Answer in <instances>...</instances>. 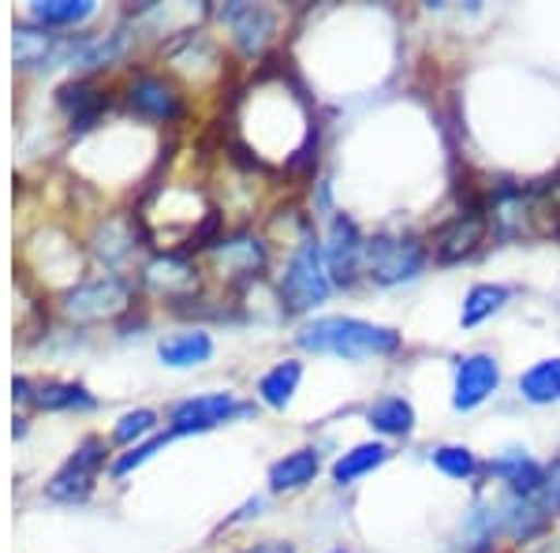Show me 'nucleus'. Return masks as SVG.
I'll return each mask as SVG.
<instances>
[{
	"label": "nucleus",
	"instance_id": "obj_1",
	"mask_svg": "<svg viewBox=\"0 0 560 553\" xmlns=\"http://www.w3.org/2000/svg\"><path fill=\"white\" fill-rule=\"evenodd\" d=\"M295 344L318 356H340V359H385L400 352L404 337L388 325H374L363 319H345V314H329V319H314L295 333Z\"/></svg>",
	"mask_w": 560,
	"mask_h": 553
},
{
	"label": "nucleus",
	"instance_id": "obj_2",
	"mask_svg": "<svg viewBox=\"0 0 560 553\" xmlns=\"http://www.w3.org/2000/svg\"><path fill=\"white\" fill-rule=\"evenodd\" d=\"M255 120H258V128H250V147H255V139L261 147H280V142H284L288 165L306 158V147H300L292 135L280 131V120L284 124L311 120V113H306L303 97L295 94V90H288L284 83H258L255 90H247L236 124H255Z\"/></svg>",
	"mask_w": 560,
	"mask_h": 553
},
{
	"label": "nucleus",
	"instance_id": "obj_3",
	"mask_svg": "<svg viewBox=\"0 0 560 553\" xmlns=\"http://www.w3.org/2000/svg\"><path fill=\"white\" fill-rule=\"evenodd\" d=\"M329 292H332V274H329V262H325V243L318 235H303L300 247L288 258L284 277H280V303H284L288 314H303L325 303Z\"/></svg>",
	"mask_w": 560,
	"mask_h": 553
},
{
	"label": "nucleus",
	"instance_id": "obj_4",
	"mask_svg": "<svg viewBox=\"0 0 560 553\" xmlns=\"http://www.w3.org/2000/svg\"><path fill=\"white\" fill-rule=\"evenodd\" d=\"M427 269V247L415 235H374L363 247V274L374 285H404Z\"/></svg>",
	"mask_w": 560,
	"mask_h": 553
},
{
	"label": "nucleus",
	"instance_id": "obj_5",
	"mask_svg": "<svg viewBox=\"0 0 560 553\" xmlns=\"http://www.w3.org/2000/svg\"><path fill=\"white\" fill-rule=\"evenodd\" d=\"M128 307H131V285L116 274L90 277L65 296V314L79 325L108 322V319H116V314L128 311Z\"/></svg>",
	"mask_w": 560,
	"mask_h": 553
},
{
	"label": "nucleus",
	"instance_id": "obj_6",
	"mask_svg": "<svg viewBox=\"0 0 560 553\" xmlns=\"http://www.w3.org/2000/svg\"><path fill=\"white\" fill-rule=\"evenodd\" d=\"M247 412L250 407L240 404L232 393H206V396H191V401H179L168 412V423H173V434H202Z\"/></svg>",
	"mask_w": 560,
	"mask_h": 553
},
{
	"label": "nucleus",
	"instance_id": "obj_7",
	"mask_svg": "<svg viewBox=\"0 0 560 553\" xmlns=\"http://www.w3.org/2000/svg\"><path fill=\"white\" fill-rule=\"evenodd\" d=\"M105 464V441L102 438H86L83 446H79L75 457L68 460L65 468L52 475L49 483V497L52 502H83L90 494V486H94L97 471Z\"/></svg>",
	"mask_w": 560,
	"mask_h": 553
},
{
	"label": "nucleus",
	"instance_id": "obj_8",
	"mask_svg": "<svg viewBox=\"0 0 560 553\" xmlns=\"http://www.w3.org/2000/svg\"><path fill=\"white\" fill-rule=\"evenodd\" d=\"M501 385V367H497L493 356L486 352H475V356H464L456 362V389H453V407L459 412H471L482 401H490V393H497Z\"/></svg>",
	"mask_w": 560,
	"mask_h": 553
},
{
	"label": "nucleus",
	"instance_id": "obj_9",
	"mask_svg": "<svg viewBox=\"0 0 560 553\" xmlns=\"http://www.w3.org/2000/svg\"><path fill=\"white\" fill-rule=\"evenodd\" d=\"M131 113H139L142 120L153 124H176L184 116V97L179 90L161 76H139L128 90Z\"/></svg>",
	"mask_w": 560,
	"mask_h": 553
},
{
	"label": "nucleus",
	"instance_id": "obj_10",
	"mask_svg": "<svg viewBox=\"0 0 560 553\" xmlns=\"http://www.w3.org/2000/svg\"><path fill=\"white\" fill-rule=\"evenodd\" d=\"M486 229H490V221H486L478 210H467V214H456L453 221H445L433 235V258L438 262H464L471 258L478 247H482L486 240Z\"/></svg>",
	"mask_w": 560,
	"mask_h": 553
},
{
	"label": "nucleus",
	"instance_id": "obj_11",
	"mask_svg": "<svg viewBox=\"0 0 560 553\" xmlns=\"http://www.w3.org/2000/svg\"><path fill=\"white\" fill-rule=\"evenodd\" d=\"M363 247L366 240L359 235L355 221L332 217L329 240H325V262H329L332 285H351L355 274H363Z\"/></svg>",
	"mask_w": 560,
	"mask_h": 553
},
{
	"label": "nucleus",
	"instance_id": "obj_12",
	"mask_svg": "<svg viewBox=\"0 0 560 553\" xmlns=\"http://www.w3.org/2000/svg\"><path fill=\"white\" fill-rule=\"evenodd\" d=\"M210 258L217 262V269H224V277H258L266 269V243L255 235H229V240H213L210 243Z\"/></svg>",
	"mask_w": 560,
	"mask_h": 553
},
{
	"label": "nucleus",
	"instance_id": "obj_13",
	"mask_svg": "<svg viewBox=\"0 0 560 553\" xmlns=\"http://www.w3.org/2000/svg\"><path fill=\"white\" fill-rule=\"evenodd\" d=\"M490 475L509 483L512 494H520V497H541L546 494L549 471L541 468L538 460H530L527 452H504V457L490 460Z\"/></svg>",
	"mask_w": 560,
	"mask_h": 553
},
{
	"label": "nucleus",
	"instance_id": "obj_14",
	"mask_svg": "<svg viewBox=\"0 0 560 553\" xmlns=\"http://www.w3.org/2000/svg\"><path fill=\"white\" fill-rule=\"evenodd\" d=\"M224 23L236 31V42L243 53H261L266 42L273 38V26H277V15L269 8H258V4H232L224 8Z\"/></svg>",
	"mask_w": 560,
	"mask_h": 553
},
{
	"label": "nucleus",
	"instance_id": "obj_15",
	"mask_svg": "<svg viewBox=\"0 0 560 553\" xmlns=\"http://www.w3.org/2000/svg\"><path fill=\"white\" fill-rule=\"evenodd\" d=\"M549 516H553V509L546 505V497H520V494H509V502H504V512H501V523L504 531L512 534V539H535V534L546 528Z\"/></svg>",
	"mask_w": 560,
	"mask_h": 553
},
{
	"label": "nucleus",
	"instance_id": "obj_16",
	"mask_svg": "<svg viewBox=\"0 0 560 553\" xmlns=\"http://www.w3.org/2000/svg\"><path fill=\"white\" fill-rule=\"evenodd\" d=\"M142 277H147V285L153 288V292H161L165 299H179L187 296L195 288V266L191 262H184L179 255H165L158 262H150L147 269H142Z\"/></svg>",
	"mask_w": 560,
	"mask_h": 553
},
{
	"label": "nucleus",
	"instance_id": "obj_17",
	"mask_svg": "<svg viewBox=\"0 0 560 553\" xmlns=\"http://www.w3.org/2000/svg\"><path fill=\"white\" fill-rule=\"evenodd\" d=\"M322 471V457L314 449H295L288 452L284 460H277L269 468V486L277 494H288V489H303L306 483H314V475Z\"/></svg>",
	"mask_w": 560,
	"mask_h": 553
},
{
	"label": "nucleus",
	"instance_id": "obj_18",
	"mask_svg": "<svg viewBox=\"0 0 560 553\" xmlns=\"http://www.w3.org/2000/svg\"><path fill=\"white\" fill-rule=\"evenodd\" d=\"M158 356L161 362H168V367H198V362H206L213 356V341H210V333H202V330H184L161 341Z\"/></svg>",
	"mask_w": 560,
	"mask_h": 553
},
{
	"label": "nucleus",
	"instance_id": "obj_19",
	"mask_svg": "<svg viewBox=\"0 0 560 553\" xmlns=\"http://www.w3.org/2000/svg\"><path fill=\"white\" fill-rule=\"evenodd\" d=\"M388 460V446L382 441H366V446H355L348 449L345 457L332 464V479H337V486H351L355 479L370 475V471H377Z\"/></svg>",
	"mask_w": 560,
	"mask_h": 553
},
{
	"label": "nucleus",
	"instance_id": "obj_20",
	"mask_svg": "<svg viewBox=\"0 0 560 553\" xmlns=\"http://www.w3.org/2000/svg\"><path fill=\"white\" fill-rule=\"evenodd\" d=\"M366 419H370V426H374L377 434L404 438V434L415 430V407L404 401V396H382V401L370 404Z\"/></svg>",
	"mask_w": 560,
	"mask_h": 553
},
{
	"label": "nucleus",
	"instance_id": "obj_21",
	"mask_svg": "<svg viewBox=\"0 0 560 553\" xmlns=\"http://www.w3.org/2000/svg\"><path fill=\"white\" fill-rule=\"evenodd\" d=\"M300 378H303V367L295 359H284V362H277L273 370H266L261 375V382H258V396L266 401L269 407H288L292 404V396H295V389H300Z\"/></svg>",
	"mask_w": 560,
	"mask_h": 553
},
{
	"label": "nucleus",
	"instance_id": "obj_22",
	"mask_svg": "<svg viewBox=\"0 0 560 553\" xmlns=\"http://www.w3.org/2000/svg\"><path fill=\"white\" fill-rule=\"evenodd\" d=\"M520 396L530 404H557L560 401V356L541 359L520 378Z\"/></svg>",
	"mask_w": 560,
	"mask_h": 553
},
{
	"label": "nucleus",
	"instance_id": "obj_23",
	"mask_svg": "<svg viewBox=\"0 0 560 553\" xmlns=\"http://www.w3.org/2000/svg\"><path fill=\"white\" fill-rule=\"evenodd\" d=\"M15 65L23 68H49L52 65V49H57V34L49 31H34V26H15Z\"/></svg>",
	"mask_w": 560,
	"mask_h": 553
},
{
	"label": "nucleus",
	"instance_id": "obj_24",
	"mask_svg": "<svg viewBox=\"0 0 560 553\" xmlns=\"http://www.w3.org/2000/svg\"><path fill=\"white\" fill-rule=\"evenodd\" d=\"M509 299H512V292L504 285H475L464 299V314H459V322H464L467 330H475V325H482L486 319H493Z\"/></svg>",
	"mask_w": 560,
	"mask_h": 553
},
{
	"label": "nucleus",
	"instance_id": "obj_25",
	"mask_svg": "<svg viewBox=\"0 0 560 553\" xmlns=\"http://www.w3.org/2000/svg\"><path fill=\"white\" fill-rule=\"evenodd\" d=\"M94 12H97L94 0H38V4L31 8V15L42 26H75L90 20Z\"/></svg>",
	"mask_w": 560,
	"mask_h": 553
},
{
	"label": "nucleus",
	"instance_id": "obj_26",
	"mask_svg": "<svg viewBox=\"0 0 560 553\" xmlns=\"http://www.w3.org/2000/svg\"><path fill=\"white\" fill-rule=\"evenodd\" d=\"M97 240H108L102 247H94L108 266H120L124 258L135 255V224L131 221H105L102 232H97Z\"/></svg>",
	"mask_w": 560,
	"mask_h": 553
},
{
	"label": "nucleus",
	"instance_id": "obj_27",
	"mask_svg": "<svg viewBox=\"0 0 560 553\" xmlns=\"http://www.w3.org/2000/svg\"><path fill=\"white\" fill-rule=\"evenodd\" d=\"M38 407L45 412H68V407H94V396L75 382H49L38 389Z\"/></svg>",
	"mask_w": 560,
	"mask_h": 553
},
{
	"label": "nucleus",
	"instance_id": "obj_28",
	"mask_svg": "<svg viewBox=\"0 0 560 553\" xmlns=\"http://www.w3.org/2000/svg\"><path fill=\"white\" fill-rule=\"evenodd\" d=\"M433 468L448 479H471L478 471V457L467 446H441L433 449Z\"/></svg>",
	"mask_w": 560,
	"mask_h": 553
},
{
	"label": "nucleus",
	"instance_id": "obj_29",
	"mask_svg": "<svg viewBox=\"0 0 560 553\" xmlns=\"http://www.w3.org/2000/svg\"><path fill=\"white\" fill-rule=\"evenodd\" d=\"M168 438H173V434H153L150 441H139V446H131L128 452H124V457L113 460V475L120 479V475H128V471L139 468V464H147L153 452H161V449L168 446Z\"/></svg>",
	"mask_w": 560,
	"mask_h": 553
},
{
	"label": "nucleus",
	"instance_id": "obj_30",
	"mask_svg": "<svg viewBox=\"0 0 560 553\" xmlns=\"http://www.w3.org/2000/svg\"><path fill=\"white\" fill-rule=\"evenodd\" d=\"M153 426H158V415H153L150 407H139V412H128L120 423H116L113 438L120 441V446H135L139 438H147Z\"/></svg>",
	"mask_w": 560,
	"mask_h": 553
},
{
	"label": "nucleus",
	"instance_id": "obj_31",
	"mask_svg": "<svg viewBox=\"0 0 560 553\" xmlns=\"http://www.w3.org/2000/svg\"><path fill=\"white\" fill-rule=\"evenodd\" d=\"M541 497H546V505H549V509H553V512H560V460H557L553 468H549V479H546V494H541Z\"/></svg>",
	"mask_w": 560,
	"mask_h": 553
},
{
	"label": "nucleus",
	"instance_id": "obj_32",
	"mask_svg": "<svg viewBox=\"0 0 560 553\" xmlns=\"http://www.w3.org/2000/svg\"><path fill=\"white\" fill-rule=\"evenodd\" d=\"M240 553H295L292 542H280V539H269V542H258L250 550H240Z\"/></svg>",
	"mask_w": 560,
	"mask_h": 553
},
{
	"label": "nucleus",
	"instance_id": "obj_33",
	"mask_svg": "<svg viewBox=\"0 0 560 553\" xmlns=\"http://www.w3.org/2000/svg\"><path fill=\"white\" fill-rule=\"evenodd\" d=\"M332 553H348V550H332Z\"/></svg>",
	"mask_w": 560,
	"mask_h": 553
}]
</instances>
